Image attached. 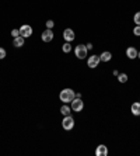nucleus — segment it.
<instances>
[{"mask_svg":"<svg viewBox=\"0 0 140 156\" xmlns=\"http://www.w3.org/2000/svg\"><path fill=\"white\" fill-rule=\"evenodd\" d=\"M100 56L98 55H91V56H88V59H87V65H88V68H91V69H95L98 65H100Z\"/></svg>","mask_w":140,"mask_h":156,"instance_id":"obj_5","label":"nucleus"},{"mask_svg":"<svg viewBox=\"0 0 140 156\" xmlns=\"http://www.w3.org/2000/svg\"><path fill=\"white\" fill-rule=\"evenodd\" d=\"M86 47H87V49H93V44H87Z\"/></svg>","mask_w":140,"mask_h":156,"instance_id":"obj_22","label":"nucleus"},{"mask_svg":"<svg viewBox=\"0 0 140 156\" xmlns=\"http://www.w3.org/2000/svg\"><path fill=\"white\" fill-rule=\"evenodd\" d=\"M6 58V49L0 47V59H4Z\"/></svg>","mask_w":140,"mask_h":156,"instance_id":"obj_20","label":"nucleus"},{"mask_svg":"<svg viewBox=\"0 0 140 156\" xmlns=\"http://www.w3.org/2000/svg\"><path fill=\"white\" fill-rule=\"evenodd\" d=\"M11 35H13V38H15V37L20 35V30H11Z\"/></svg>","mask_w":140,"mask_h":156,"instance_id":"obj_21","label":"nucleus"},{"mask_svg":"<svg viewBox=\"0 0 140 156\" xmlns=\"http://www.w3.org/2000/svg\"><path fill=\"white\" fill-rule=\"evenodd\" d=\"M100 59H101V62H109L112 59V54L109 51H105L100 55Z\"/></svg>","mask_w":140,"mask_h":156,"instance_id":"obj_13","label":"nucleus"},{"mask_svg":"<svg viewBox=\"0 0 140 156\" xmlns=\"http://www.w3.org/2000/svg\"><path fill=\"white\" fill-rule=\"evenodd\" d=\"M62 51L65 52V54H69V52H72V45H70V42H65V44H63V47H62Z\"/></svg>","mask_w":140,"mask_h":156,"instance_id":"obj_15","label":"nucleus"},{"mask_svg":"<svg viewBox=\"0 0 140 156\" xmlns=\"http://www.w3.org/2000/svg\"><path fill=\"white\" fill-rule=\"evenodd\" d=\"M133 34L136 37H140V26H136L135 28H133Z\"/></svg>","mask_w":140,"mask_h":156,"instance_id":"obj_19","label":"nucleus"},{"mask_svg":"<svg viewBox=\"0 0 140 156\" xmlns=\"http://www.w3.org/2000/svg\"><path fill=\"white\" fill-rule=\"evenodd\" d=\"M133 21L136 23V26H140V11H137L135 17H133Z\"/></svg>","mask_w":140,"mask_h":156,"instance_id":"obj_17","label":"nucleus"},{"mask_svg":"<svg viewBox=\"0 0 140 156\" xmlns=\"http://www.w3.org/2000/svg\"><path fill=\"white\" fill-rule=\"evenodd\" d=\"M76 97V93L73 89H63V90L59 93V98H60L62 103H65V104H67V103H72L73 100H74Z\"/></svg>","mask_w":140,"mask_h":156,"instance_id":"obj_1","label":"nucleus"},{"mask_svg":"<svg viewBox=\"0 0 140 156\" xmlns=\"http://www.w3.org/2000/svg\"><path fill=\"white\" fill-rule=\"evenodd\" d=\"M41 38H42L43 42H50V41L53 40V31L50 28H46L42 34H41Z\"/></svg>","mask_w":140,"mask_h":156,"instance_id":"obj_8","label":"nucleus"},{"mask_svg":"<svg viewBox=\"0 0 140 156\" xmlns=\"http://www.w3.org/2000/svg\"><path fill=\"white\" fill-rule=\"evenodd\" d=\"M45 26H46V28H50V30H52V28H53V26H55V23L52 21V20H48V21L45 23Z\"/></svg>","mask_w":140,"mask_h":156,"instance_id":"obj_18","label":"nucleus"},{"mask_svg":"<svg viewBox=\"0 0 140 156\" xmlns=\"http://www.w3.org/2000/svg\"><path fill=\"white\" fill-rule=\"evenodd\" d=\"M95 155L97 156H107L108 155V148L105 145H98L95 149Z\"/></svg>","mask_w":140,"mask_h":156,"instance_id":"obj_10","label":"nucleus"},{"mask_svg":"<svg viewBox=\"0 0 140 156\" xmlns=\"http://www.w3.org/2000/svg\"><path fill=\"white\" fill-rule=\"evenodd\" d=\"M118 80L121 82V83H126V82H128V75H126V73H119Z\"/></svg>","mask_w":140,"mask_h":156,"instance_id":"obj_16","label":"nucleus"},{"mask_svg":"<svg viewBox=\"0 0 140 156\" xmlns=\"http://www.w3.org/2000/svg\"><path fill=\"white\" fill-rule=\"evenodd\" d=\"M126 56L129 59H136L137 58V49L135 47L126 48Z\"/></svg>","mask_w":140,"mask_h":156,"instance_id":"obj_9","label":"nucleus"},{"mask_svg":"<svg viewBox=\"0 0 140 156\" xmlns=\"http://www.w3.org/2000/svg\"><path fill=\"white\" fill-rule=\"evenodd\" d=\"M70 110H72V107L63 104L60 107V114H63V115H70Z\"/></svg>","mask_w":140,"mask_h":156,"instance_id":"obj_14","label":"nucleus"},{"mask_svg":"<svg viewBox=\"0 0 140 156\" xmlns=\"http://www.w3.org/2000/svg\"><path fill=\"white\" fill-rule=\"evenodd\" d=\"M63 38H65L66 42H73L74 38H76L74 31H73L72 28H66L65 31H63Z\"/></svg>","mask_w":140,"mask_h":156,"instance_id":"obj_7","label":"nucleus"},{"mask_svg":"<svg viewBox=\"0 0 140 156\" xmlns=\"http://www.w3.org/2000/svg\"><path fill=\"white\" fill-rule=\"evenodd\" d=\"M62 127H63V129H66V131L73 129V128H74V120H73V117L65 115V118L62 121Z\"/></svg>","mask_w":140,"mask_h":156,"instance_id":"obj_3","label":"nucleus"},{"mask_svg":"<svg viewBox=\"0 0 140 156\" xmlns=\"http://www.w3.org/2000/svg\"><path fill=\"white\" fill-rule=\"evenodd\" d=\"M87 52H88V49H87V47L83 45V44H79V45L74 48V55H76V58H79V59L87 58Z\"/></svg>","mask_w":140,"mask_h":156,"instance_id":"obj_2","label":"nucleus"},{"mask_svg":"<svg viewBox=\"0 0 140 156\" xmlns=\"http://www.w3.org/2000/svg\"><path fill=\"white\" fill-rule=\"evenodd\" d=\"M18 30H20V35L24 37V38H28V37L32 35V27L28 26V24H22Z\"/></svg>","mask_w":140,"mask_h":156,"instance_id":"obj_6","label":"nucleus"},{"mask_svg":"<svg viewBox=\"0 0 140 156\" xmlns=\"http://www.w3.org/2000/svg\"><path fill=\"white\" fill-rule=\"evenodd\" d=\"M72 110L73 111H76V113H80L83 108H84V103H83V100L81 98H79V97H74V100L72 101Z\"/></svg>","mask_w":140,"mask_h":156,"instance_id":"obj_4","label":"nucleus"},{"mask_svg":"<svg viewBox=\"0 0 140 156\" xmlns=\"http://www.w3.org/2000/svg\"><path fill=\"white\" fill-rule=\"evenodd\" d=\"M112 73H114V76H116V77H118V75H119V72H118V70H114V72H112Z\"/></svg>","mask_w":140,"mask_h":156,"instance_id":"obj_23","label":"nucleus"},{"mask_svg":"<svg viewBox=\"0 0 140 156\" xmlns=\"http://www.w3.org/2000/svg\"><path fill=\"white\" fill-rule=\"evenodd\" d=\"M137 58H139V59H140V51H139V52H137Z\"/></svg>","mask_w":140,"mask_h":156,"instance_id":"obj_24","label":"nucleus"},{"mask_svg":"<svg viewBox=\"0 0 140 156\" xmlns=\"http://www.w3.org/2000/svg\"><path fill=\"white\" fill-rule=\"evenodd\" d=\"M130 111H132V114H133V115L139 117V115H140V101L133 103V104H132V107H130Z\"/></svg>","mask_w":140,"mask_h":156,"instance_id":"obj_12","label":"nucleus"},{"mask_svg":"<svg viewBox=\"0 0 140 156\" xmlns=\"http://www.w3.org/2000/svg\"><path fill=\"white\" fill-rule=\"evenodd\" d=\"M24 37H21V35H18V37H15V38H13V45H14L15 48H21L22 45H24Z\"/></svg>","mask_w":140,"mask_h":156,"instance_id":"obj_11","label":"nucleus"}]
</instances>
